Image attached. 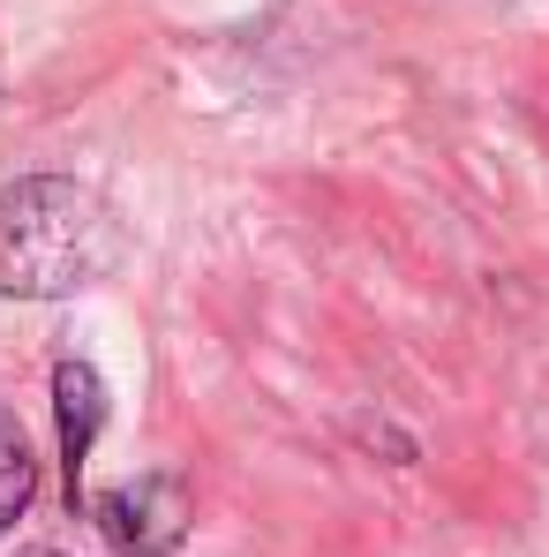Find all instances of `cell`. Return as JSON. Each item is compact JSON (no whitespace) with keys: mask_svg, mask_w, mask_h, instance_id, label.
Masks as SVG:
<instances>
[{"mask_svg":"<svg viewBox=\"0 0 549 557\" xmlns=\"http://www.w3.org/2000/svg\"><path fill=\"white\" fill-rule=\"evenodd\" d=\"M354 445H362V453H384L391 467H414V460H422V445H414L399 422H384V414H362V422H354Z\"/></svg>","mask_w":549,"mask_h":557,"instance_id":"5b68a950","label":"cell"},{"mask_svg":"<svg viewBox=\"0 0 549 557\" xmlns=\"http://www.w3.org/2000/svg\"><path fill=\"white\" fill-rule=\"evenodd\" d=\"M30 557H68V550H30Z\"/></svg>","mask_w":549,"mask_h":557,"instance_id":"8992f818","label":"cell"},{"mask_svg":"<svg viewBox=\"0 0 549 557\" xmlns=\"http://www.w3.org/2000/svg\"><path fill=\"white\" fill-rule=\"evenodd\" d=\"M98 535L121 557H174L196 528V497H188L182 474H144V482H121V490H98L91 497Z\"/></svg>","mask_w":549,"mask_h":557,"instance_id":"7a4b0ae2","label":"cell"},{"mask_svg":"<svg viewBox=\"0 0 549 557\" xmlns=\"http://www.w3.org/2000/svg\"><path fill=\"white\" fill-rule=\"evenodd\" d=\"M30 497H38V453H30L23 422L0 407V535L30 512Z\"/></svg>","mask_w":549,"mask_h":557,"instance_id":"277c9868","label":"cell"},{"mask_svg":"<svg viewBox=\"0 0 549 557\" xmlns=\"http://www.w3.org/2000/svg\"><path fill=\"white\" fill-rule=\"evenodd\" d=\"M113 264V219L68 174H23L0 188V294L68 301Z\"/></svg>","mask_w":549,"mask_h":557,"instance_id":"6da1fadb","label":"cell"},{"mask_svg":"<svg viewBox=\"0 0 549 557\" xmlns=\"http://www.w3.org/2000/svg\"><path fill=\"white\" fill-rule=\"evenodd\" d=\"M53 430H61V467H68V497H76L84 460H91L98 430H105V376L84 355H61L53 362Z\"/></svg>","mask_w":549,"mask_h":557,"instance_id":"3957f363","label":"cell"}]
</instances>
